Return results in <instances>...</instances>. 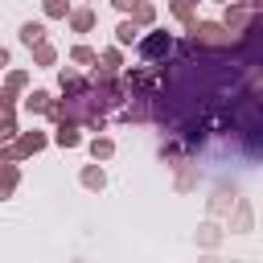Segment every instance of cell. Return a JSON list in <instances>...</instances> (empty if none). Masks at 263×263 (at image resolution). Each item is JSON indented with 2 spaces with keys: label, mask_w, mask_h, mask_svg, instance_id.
<instances>
[{
  "label": "cell",
  "mask_w": 263,
  "mask_h": 263,
  "mask_svg": "<svg viewBox=\"0 0 263 263\" xmlns=\"http://www.w3.org/2000/svg\"><path fill=\"white\" fill-rule=\"evenodd\" d=\"M45 12L49 16H66V0H45Z\"/></svg>",
  "instance_id": "cell-11"
},
{
  "label": "cell",
  "mask_w": 263,
  "mask_h": 263,
  "mask_svg": "<svg viewBox=\"0 0 263 263\" xmlns=\"http://www.w3.org/2000/svg\"><path fill=\"white\" fill-rule=\"evenodd\" d=\"M74 62H82V66H90V62H95V53H90L86 45H78V49H74Z\"/></svg>",
  "instance_id": "cell-12"
},
{
  "label": "cell",
  "mask_w": 263,
  "mask_h": 263,
  "mask_svg": "<svg viewBox=\"0 0 263 263\" xmlns=\"http://www.w3.org/2000/svg\"><path fill=\"white\" fill-rule=\"evenodd\" d=\"M53 140H58V144H62V148H74V144H78V132H74V127H70V123H62V127H58V136H53Z\"/></svg>",
  "instance_id": "cell-4"
},
{
  "label": "cell",
  "mask_w": 263,
  "mask_h": 263,
  "mask_svg": "<svg viewBox=\"0 0 263 263\" xmlns=\"http://www.w3.org/2000/svg\"><path fill=\"white\" fill-rule=\"evenodd\" d=\"M168 45H173V41H168L164 33H152V37L140 41V53H144V58H160V53H168Z\"/></svg>",
  "instance_id": "cell-1"
},
{
  "label": "cell",
  "mask_w": 263,
  "mask_h": 263,
  "mask_svg": "<svg viewBox=\"0 0 263 263\" xmlns=\"http://www.w3.org/2000/svg\"><path fill=\"white\" fill-rule=\"evenodd\" d=\"M136 21L148 25V21H152V8H148V4H136Z\"/></svg>",
  "instance_id": "cell-14"
},
{
  "label": "cell",
  "mask_w": 263,
  "mask_h": 263,
  "mask_svg": "<svg viewBox=\"0 0 263 263\" xmlns=\"http://www.w3.org/2000/svg\"><path fill=\"white\" fill-rule=\"evenodd\" d=\"M247 4H251V8H263V0H247Z\"/></svg>",
  "instance_id": "cell-18"
},
{
  "label": "cell",
  "mask_w": 263,
  "mask_h": 263,
  "mask_svg": "<svg viewBox=\"0 0 263 263\" xmlns=\"http://www.w3.org/2000/svg\"><path fill=\"white\" fill-rule=\"evenodd\" d=\"M226 21H230V25H247V12H242V8H230Z\"/></svg>",
  "instance_id": "cell-15"
},
{
  "label": "cell",
  "mask_w": 263,
  "mask_h": 263,
  "mask_svg": "<svg viewBox=\"0 0 263 263\" xmlns=\"http://www.w3.org/2000/svg\"><path fill=\"white\" fill-rule=\"evenodd\" d=\"M115 37H119L123 45H132V41H136V25H132V21H123V25L115 29Z\"/></svg>",
  "instance_id": "cell-6"
},
{
  "label": "cell",
  "mask_w": 263,
  "mask_h": 263,
  "mask_svg": "<svg viewBox=\"0 0 263 263\" xmlns=\"http://www.w3.org/2000/svg\"><path fill=\"white\" fill-rule=\"evenodd\" d=\"M70 25H74L78 33H86V29L95 25V12H86V8H82V12H74V16H70Z\"/></svg>",
  "instance_id": "cell-5"
},
{
  "label": "cell",
  "mask_w": 263,
  "mask_h": 263,
  "mask_svg": "<svg viewBox=\"0 0 263 263\" xmlns=\"http://www.w3.org/2000/svg\"><path fill=\"white\" fill-rule=\"evenodd\" d=\"M41 144H45V136H41V132H33V136H25V140H21V152H37Z\"/></svg>",
  "instance_id": "cell-8"
},
{
  "label": "cell",
  "mask_w": 263,
  "mask_h": 263,
  "mask_svg": "<svg viewBox=\"0 0 263 263\" xmlns=\"http://www.w3.org/2000/svg\"><path fill=\"white\" fill-rule=\"evenodd\" d=\"M111 4H115V8H123V12H132V8L140 4V0H111Z\"/></svg>",
  "instance_id": "cell-17"
},
{
  "label": "cell",
  "mask_w": 263,
  "mask_h": 263,
  "mask_svg": "<svg viewBox=\"0 0 263 263\" xmlns=\"http://www.w3.org/2000/svg\"><path fill=\"white\" fill-rule=\"evenodd\" d=\"M82 181H86L90 189H103V168H86V173H82Z\"/></svg>",
  "instance_id": "cell-10"
},
{
  "label": "cell",
  "mask_w": 263,
  "mask_h": 263,
  "mask_svg": "<svg viewBox=\"0 0 263 263\" xmlns=\"http://www.w3.org/2000/svg\"><path fill=\"white\" fill-rule=\"evenodd\" d=\"M45 107H49V95L45 90H33L29 95V111H45Z\"/></svg>",
  "instance_id": "cell-7"
},
{
  "label": "cell",
  "mask_w": 263,
  "mask_h": 263,
  "mask_svg": "<svg viewBox=\"0 0 263 263\" xmlns=\"http://www.w3.org/2000/svg\"><path fill=\"white\" fill-rule=\"evenodd\" d=\"M62 86H66V90H74V95H78V90H82V78H74V74H62Z\"/></svg>",
  "instance_id": "cell-13"
},
{
  "label": "cell",
  "mask_w": 263,
  "mask_h": 263,
  "mask_svg": "<svg viewBox=\"0 0 263 263\" xmlns=\"http://www.w3.org/2000/svg\"><path fill=\"white\" fill-rule=\"evenodd\" d=\"M41 37H45V29H41V25H33V21L21 29V41H25V45H41Z\"/></svg>",
  "instance_id": "cell-2"
},
{
  "label": "cell",
  "mask_w": 263,
  "mask_h": 263,
  "mask_svg": "<svg viewBox=\"0 0 263 263\" xmlns=\"http://www.w3.org/2000/svg\"><path fill=\"white\" fill-rule=\"evenodd\" d=\"M197 37H201V41H214V45H218V41H226L222 25H197Z\"/></svg>",
  "instance_id": "cell-3"
},
{
  "label": "cell",
  "mask_w": 263,
  "mask_h": 263,
  "mask_svg": "<svg viewBox=\"0 0 263 263\" xmlns=\"http://www.w3.org/2000/svg\"><path fill=\"white\" fill-rule=\"evenodd\" d=\"M37 62L49 66V62H53V49H49V45H37Z\"/></svg>",
  "instance_id": "cell-16"
},
{
  "label": "cell",
  "mask_w": 263,
  "mask_h": 263,
  "mask_svg": "<svg viewBox=\"0 0 263 263\" xmlns=\"http://www.w3.org/2000/svg\"><path fill=\"white\" fill-rule=\"evenodd\" d=\"M90 152H95L99 160H107V156L115 152V144H111V140H95V144H90Z\"/></svg>",
  "instance_id": "cell-9"
}]
</instances>
